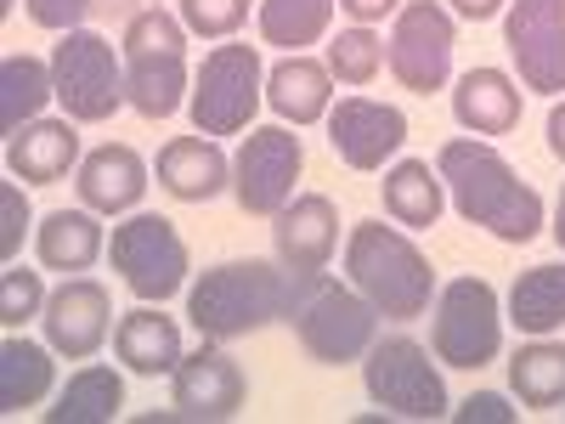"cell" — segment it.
Instances as JSON below:
<instances>
[{"mask_svg": "<svg viewBox=\"0 0 565 424\" xmlns=\"http://www.w3.org/2000/svg\"><path fill=\"white\" fill-rule=\"evenodd\" d=\"M181 7V23L186 34H204V40H232L244 23H249V7L255 0H175Z\"/></svg>", "mask_w": 565, "mask_h": 424, "instance_id": "d6a6232c", "label": "cell"}, {"mask_svg": "<svg viewBox=\"0 0 565 424\" xmlns=\"http://www.w3.org/2000/svg\"><path fill=\"white\" fill-rule=\"evenodd\" d=\"M548 232H554V244L565 250V193H559V204H554V226H548Z\"/></svg>", "mask_w": 565, "mask_h": 424, "instance_id": "60d3db41", "label": "cell"}, {"mask_svg": "<svg viewBox=\"0 0 565 424\" xmlns=\"http://www.w3.org/2000/svg\"><path fill=\"white\" fill-rule=\"evenodd\" d=\"M345 283L385 322H418V317H430V300H436L430 255L407 239V226H385V221H356L351 226Z\"/></svg>", "mask_w": 565, "mask_h": 424, "instance_id": "3957f363", "label": "cell"}, {"mask_svg": "<svg viewBox=\"0 0 565 424\" xmlns=\"http://www.w3.org/2000/svg\"><path fill=\"white\" fill-rule=\"evenodd\" d=\"M402 7H407V0H340V12L356 18V23H367V29H373V23H385V18L402 12Z\"/></svg>", "mask_w": 565, "mask_h": 424, "instance_id": "74e56055", "label": "cell"}, {"mask_svg": "<svg viewBox=\"0 0 565 424\" xmlns=\"http://www.w3.org/2000/svg\"><path fill=\"white\" fill-rule=\"evenodd\" d=\"M266 103V63L255 45L244 40H221L204 57V68L193 74V97H186V114H193V130L204 136H244L255 125Z\"/></svg>", "mask_w": 565, "mask_h": 424, "instance_id": "8992f818", "label": "cell"}, {"mask_svg": "<svg viewBox=\"0 0 565 424\" xmlns=\"http://www.w3.org/2000/svg\"><path fill=\"white\" fill-rule=\"evenodd\" d=\"M57 97V80H52V63H40L29 52H12L0 63V130H23L29 119L45 114V103Z\"/></svg>", "mask_w": 565, "mask_h": 424, "instance_id": "f1b7e54d", "label": "cell"}, {"mask_svg": "<svg viewBox=\"0 0 565 424\" xmlns=\"http://www.w3.org/2000/svg\"><path fill=\"white\" fill-rule=\"evenodd\" d=\"M521 108H526L521 80H509L503 68H469L452 85V119L469 136H509L521 125Z\"/></svg>", "mask_w": 565, "mask_h": 424, "instance_id": "44dd1931", "label": "cell"}, {"mask_svg": "<svg viewBox=\"0 0 565 424\" xmlns=\"http://www.w3.org/2000/svg\"><path fill=\"white\" fill-rule=\"evenodd\" d=\"M452 52H458V23L441 0H407L396 12V29L385 40V63H391L402 91H413V97L447 91Z\"/></svg>", "mask_w": 565, "mask_h": 424, "instance_id": "8fae6325", "label": "cell"}, {"mask_svg": "<svg viewBox=\"0 0 565 424\" xmlns=\"http://www.w3.org/2000/svg\"><path fill=\"white\" fill-rule=\"evenodd\" d=\"M159 187L181 204H210L232 187V159L215 136H170L159 148Z\"/></svg>", "mask_w": 565, "mask_h": 424, "instance_id": "d6986e66", "label": "cell"}, {"mask_svg": "<svg viewBox=\"0 0 565 424\" xmlns=\"http://www.w3.org/2000/svg\"><path fill=\"white\" fill-rule=\"evenodd\" d=\"M249 402V380L244 368L221 351V340H204L199 351H186L181 368L170 373V407L181 418H199V424H226L238 418Z\"/></svg>", "mask_w": 565, "mask_h": 424, "instance_id": "5bb4252c", "label": "cell"}, {"mask_svg": "<svg viewBox=\"0 0 565 424\" xmlns=\"http://www.w3.org/2000/svg\"><path fill=\"white\" fill-rule=\"evenodd\" d=\"M108 261L125 277V289L148 306H164L170 295L186 289V272H193V255H186V239L175 232L170 215L159 210H130L114 239H108Z\"/></svg>", "mask_w": 565, "mask_h": 424, "instance_id": "ba28073f", "label": "cell"}, {"mask_svg": "<svg viewBox=\"0 0 565 424\" xmlns=\"http://www.w3.org/2000/svg\"><path fill=\"white\" fill-rule=\"evenodd\" d=\"M29 199L18 181H0V261H18L23 250V232H29Z\"/></svg>", "mask_w": 565, "mask_h": 424, "instance_id": "e575fe53", "label": "cell"}, {"mask_svg": "<svg viewBox=\"0 0 565 424\" xmlns=\"http://www.w3.org/2000/svg\"><path fill=\"white\" fill-rule=\"evenodd\" d=\"M380 193H385V215L407 232L436 226L447 210V181L441 170H430V159H396L380 181Z\"/></svg>", "mask_w": 565, "mask_h": 424, "instance_id": "484cf974", "label": "cell"}, {"mask_svg": "<svg viewBox=\"0 0 565 424\" xmlns=\"http://www.w3.org/2000/svg\"><path fill=\"white\" fill-rule=\"evenodd\" d=\"M57 351L40 346L29 335H12L0 340V413H23V407H40L45 396L57 391Z\"/></svg>", "mask_w": 565, "mask_h": 424, "instance_id": "d4e9b609", "label": "cell"}, {"mask_svg": "<svg viewBox=\"0 0 565 424\" xmlns=\"http://www.w3.org/2000/svg\"><path fill=\"white\" fill-rule=\"evenodd\" d=\"M503 52L526 91L559 97L565 91V0H509Z\"/></svg>", "mask_w": 565, "mask_h": 424, "instance_id": "4fadbf2b", "label": "cell"}, {"mask_svg": "<svg viewBox=\"0 0 565 424\" xmlns=\"http://www.w3.org/2000/svg\"><path fill=\"white\" fill-rule=\"evenodd\" d=\"M45 300H52V295H45L40 272H29V266H7V272H0V322H7V335L23 328L29 317H40Z\"/></svg>", "mask_w": 565, "mask_h": 424, "instance_id": "836d02e7", "label": "cell"}, {"mask_svg": "<svg viewBox=\"0 0 565 424\" xmlns=\"http://www.w3.org/2000/svg\"><path fill=\"white\" fill-rule=\"evenodd\" d=\"M23 12L45 34H68V29H85V18L97 12V0H23Z\"/></svg>", "mask_w": 565, "mask_h": 424, "instance_id": "d590c367", "label": "cell"}, {"mask_svg": "<svg viewBox=\"0 0 565 424\" xmlns=\"http://www.w3.org/2000/svg\"><path fill=\"white\" fill-rule=\"evenodd\" d=\"M509 391L521 407H559L565 402V346L559 340H532L509 357Z\"/></svg>", "mask_w": 565, "mask_h": 424, "instance_id": "f546056e", "label": "cell"}, {"mask_svg": "<svg viewBox=\"0 0 565 424\" xmlns=\"http://www.w3.org/2000/svg\"><path fill=\"white\" fill-rule=\"evenodd\" d=\"M543 130H548V153L565 165V103H554V108H548V125H543Z\"/></svg>", "mask_w": 565, "mask_h": 424, "instance_id": "ab89813d", "label": "cell"}, {"mask_svg": "<svg viewBox=\"0 0 565 424\" xmlns=\"http://www.w3.org/2000/svg\"><path fill=\"white\" fill-rule=\"evenodd\" d=\"M74 187H79V204L97 210V215H130L148 193V159L125 141H103L90 148L74 170Z\"/></svg>", "mask_w": 565, "mask_h": 424, "instance_id": "ac0fdd59", "label": "cell"}, {"mask_svg": "<svg viewBox=\"0 0 565 424\" xmlns=\"http://www.w3.org/2000/svg\"><path fill=\"white\" fill-rule=\"evenodd\" d=\"M114 357H119L130 373H141V380H164V373H175L181 357H186L175 317H164L159 306L141 300L136 311H125V317L114 322Z\"/></svg>", "mask_w": 565, "mask_h": 424, "instance_id": "603a6c76", "label": "cell"}, {"mask_svg": "<svg viewBox=\"0 0 565 424\" xmlns=\"http://www.w3.org/2000/svg\"><path fill=\"white\" fill-rule=\"evenodd\" d=\"M380 68H385V40L373 34L367 23L340 29L334 40H328V74H334L340 85H373Z\"/></svg>", "mask_w": 565, "mask_h": 424, "instance_id": "1f68e13d", "label": "cell"}, {"mask_svg": "<svg viewBox=\"0 0 565 424\" xmlns=\"http://www.w3.org/2000/svg\"><path fill=\"white\" fill-rule=\"evenodd\" d=\"M436 170L447 181V199L469 226H487L498 244H532L543 232V193L532 181H521L492 141L481 136H452L441 141Z\"/></svg>", "mask_w": 565, "mask_h": 424, "instance_id": "6da1fadb", "label": "cell"}, {"mask_svg": "<svg viewBox=\"0 0 565 424\" xmlns=\"http://www.w3.org/2000/svg\"><path fill=\"white\" fill-rule=\"evenodd\" d=\"M108 255V232H103V215L97 210H52L40 226H34V261L45 272H90Z\"/></svg>", "mask_w": 565, "mask_h": 424, "instance_id": "cb8c5ba5", "label": "cell"}, {"mask_svg": "<svg viewBox=\"0 0 565 424\" xmlns=\"http://www.w3.org/2000/svg\"><path fill=\"white\" fill-rule=\"evenodd\" d=\"M125 97L141 119H170L181 114L186 91V23L170 18L164 7H141L125 23Z\"/></svg>", "mask_w": 565, "mask_h": 424, "instance_id": "5b68a950", "label": "cell"}, {"mask_svg": "<svg viewBox=\"0 0 565 424\" xmlns=\"http://www.w3.org/2000/svg\"><path fill=\"white\" fill-rule=\"evenodd\" d=\"M295 300V272L282 261H215L199 272V283H186V322L204 340H244L266 322H282Z\"/></svg>", "mask_w": 565, "mask_h": 424, "instance_id": "7a4b0ae2", "label": "cell"}, {"mask_svg": "<svg viewBox=\"0 0 565 424\" xmlns=\"http://www.w3.org/2000/svg\"><path fill=\"white\" fill-rule=\"evenodd\" d=\"M334 250H340V210H334L328 193H295L271 215V255L295 277L328 272Z\"/></svg>", "mask_w": 565, "mask_h": 424, "instance_id": "e0dca14e", "label": "cell"}, {"mask_svg": "<svg viewBox=\"0 0 565 424\" xmlns=\"http://www.w3.org/2000/svg\"><path fill=\"white\" fill-rule=\"evenodd\" d=\"M430 351L441 368H463V373L503 357V300L487 277H452L436 289Z\"/></svg>", "mask_w": 565, "mask_h": 424, "instance_id": "52a82bcc", "label": "cell"}, {"mask_svg": "<svg viewBox=\"0 0 565 424\" xmlns=\"http://www.w3.org/2000/svg\"><path fill=\"white\" fill-rule=\"evenodd\" d=\"M430 357L436 351H424L407 335L373 340L367 357H362V391H367V402L396 413V418H447L452 413L447 380H441V368Z\"/></svg>", "mask_w": 565, "mask_h": 424, "instance_id": "30bf717a", "label": "cell"}, {"mask_svg": "<svg viewBox=\"0 0 565 424\" xmlns=\"http://www.w3.org/2000/svg\"><path fill=\"white\" fill-rule=\"evenodd\" d=\"M328 148L351 170H385L407 148V114L396 103H373V97H340L328 108Z\"/></svg>", "mask_w": 565, "mask_h": 424, "instance_id": "9a60e30c", "label": "cell"}, {"mask_svg": "<svg viewBox=\"0 0 565 424\" xmlns=\"http://www.w3.org/2000/svg\"><path fill=\"white\" fill-rule=\"evenodd\" d=\"M79 130L74 119H29L23 130H12L7 141V170L23 187H52L68 170H79Z\"/></svg>", "mask_w": 565, "mask_h": 424, "instance_id": "ffe728a7", "label": "cell"}, {"mask_svg": "<svg viewBox=\"0 0 565 424\" xmlns=\"http://www.w3.org/2000/svg\"><path fill=\"white\" fill-rule=\"evenodd\" d=\"M295 340L306 346L311 362L322 368H345V362H362L367 346L380 340V311H373L351 283L328 277V272H306L295 277V300H289V317Z\"/></svg>", "mask_w": 565, "mask_h": 424, "instance_id": "277c9868", "label": "cell"}, {"mask_svg": "<svg viewBox=\"0 0 565 424\" xmlns=\"http://www.w3.org/2000/svg\"><path fill=\"white\" fill-rule=\"evenodd\" d=\"M266 108L282 119V125H317L334 108V74L328 63L306 57V52H289L282 63L266 68Z\"/></svg>", "mask_w": 565, "mask_h": 424, "instance_id": "7402d4cb", "label": "cell"}, {"mask_svg": "<svg viewBox=\"0 0 565 424\" xmlns=\"http://www.w3.org/2000/svg\"><path fill=\"white\" fill-rule=\"evenodd\" d=\"M52 80H57V103L74 125H103L114 119L125 97V57H114V45L97 29H68L52 45Z\"/></svg>", "mask_w": 565, "mask_h": 424, "instance_id": "9c48e42d", "label": "cell"}, {"mask_svg": "<svg viewBox=\"0 0 565 424\" xmlns=\"http://www.w3.org/2000/svg\"><path fill=\"white\" fill-rule=\"evenodd\" d=\"M340 0H260L255 18H260V40L282 45V52H306L328 34Z\"/></svg>", "mask_w": 565, "mask_h": 424, "instance_id": "4dcf8cb0", "label": "cell"}, {"mask_svg": "<svg viewBox=\"0 0 565 424\" xmlns=\"http://www.w3.org/2000/svg\"><path fill=\"white\" fill-rule=\"evenodd\" d=\"M40 328H45V346L68 362H90L103 346H108V328H114V300L97 277H63L52 300L40 311Z\"/></svg>", "mask_w": 565, "mask_h": 424, "instance_id": "2e32d148", "label": "cell"}, {"mask_svg": "<svg viewBox=\"0 0 565 424\" xmlns=\"http://www.w3.org/2000/svg\"><path fill=\"white\" fill-rule=\"evenodd\" d=\"M503 317L532 340L565 328V261H543V266H526L521 277H514Z\"/></svg>", "mask_w": 565, "mask_h": 424, "instance_id": "4316f807", "label": "cell"}, {"mask_svg": "<svg viewBox=\"0 0 565 424\" xmlns=\"http://www.w3.org/2000/svg\"><path fill=\"white\" fill-rule=\"evenodd\" d=\"M452 418H458V424H514L521 413H514L498 391H476V396H463V402L452 407Z\"/></svg>", "mask_w": 565, "mask_h": 424, "instance_id": "8d00e7d4", "label": "cell"}, {"mask_svg": "<svg viewBox=\"0 0 565 424\" xmlns=\"http://www.w3.org/2000/svg\"><path fill=\"white\" fill-rule=\"evenodd\" d=\"M306 170V148L289 125H255L244 148L232 153V199L244 215H277L295 199V181Z\"/></svg>", "mask_w": 565, "mask_h": 424, "instance_id": "7c38bea8", "label": "cell"}, {"mask_svg": "<svg viewBox=\"0 0 565 424\" xmlns=\"http://www.w3.org/2000/svg\"><path fill=\"white\" fill-rule=\"evenodd\" d=\"M125 407V380L108 362H85L57 391V407H45V424H114Z\"/></svg>", "mask_w": 565, "mask_h": 424, "instance_id": "83f0119b", "label": "cell"}, {"mask_svg": "<svg viewBox=\"0 0 565 424\" xmlns=\"http://www.w3.org/2000/svg\"><path fill=\"white\" fill-rule=\"evenodd\" d=\"M447 12L463 23H492L498 12H509V0H447Z\"/></svg>", "mask_w": 565, "mask_h": 424, "instance_id": "f35d334b", "label": "cell"}]
</instances>
